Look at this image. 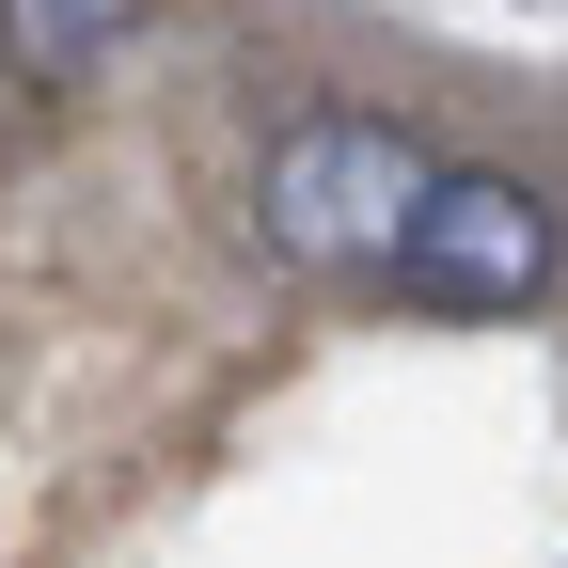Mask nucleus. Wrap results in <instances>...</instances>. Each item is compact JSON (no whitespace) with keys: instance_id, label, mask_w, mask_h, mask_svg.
Returning a JSON list of instances; mask_svg holds the SVG:
<instances>
[{"instance_id":"f03ea898","label":"nucleus","mask_w":568,"mask_h":568,"mask_svg":"<svg viewBox=\"0 0 568 568\" xmlns=\"http://www.w3.org/2000/svg\"><path fill=\"white\" fill-rule=\"evenodd\" d=\"M395 301H426V316H521L537 284H552V190L537 174H426V205L395 222Z\"/></svg>"},{"instance_id":"f257e3e1","label":"nucleus","mask_w":568,"mask_h":568,"mask_svg":"<svg viewBox=\"0 0 568 568\" xmlns=\"http://www.w3.org/2000/svg\"><path fill=\"white\" fill-rule=\"evenodd\" d=\"M426 142L395 111H301V126H268V159H253V237L284 268H379L395 222L426 205Z\"/></svg>"},{"instance_id":"7ed1b4c3","label":"nucleus","mask_w":568,"mask_h":568,"mask_svg":"<svg viewBox=\"0 0 568 568\" xmlns=\"http://www.w3.org/2000/svg\"><path fill=\"white\" fill-rule=\"evenodd\" d=\"M126 32H142V0H0V63L32 95H95Z\"/></svg>"}]
</instances>
